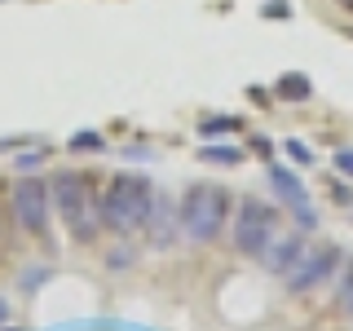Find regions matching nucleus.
Returning a JSON list of instances; mask_svg holds the SVG:
<instances>
[{
	"label": "nucleus",
	"instance_id": "obj_1",
	"mask_svg": "<svg viewBox=\"0 0 353 331\" xmlns=\"http://www.w3.org/2000/svg\"><path fill=\"white\" fill-rule=\"evenodd\" d=\"M97 208H102V225L115 230L119 239L124 234H137L141 225H146L150 208H154V185L146 181V177H110V185L102 190V199H97Z\"/></svg>",
	"mask_w": 353,
	"mask_h": 331
},
{
	"label": "nucleus",
	"instance_id": "obj_2",
	"mask_svg": "<svg viewBox=\"0 0 353 331\" xmlns=\"http://www.w3.org/2000/svg\"><path fill=\"white\" fill-rule=\"evenodd\" d=\"M176 221H181V234L190 243H212L230 225V194L221 185H194L176 203Z\"/></svg>",
	"mask_w": 353,
	"mask_h": 331
},
{
	"label": "nucleus",
	"instance_id": "obj_3",
	"mask_svg": "<svg viewBox=\"0 0 353 331\" xmlns=\"http://www.w3.org/2000/svg\"><path fill=\"white\" fill-rule=\"evenodd\" d=\"M49 190H53V203H58L66 230H71L80 243L97 239V230H102V208H97V199L88 194V185L80 181V177H75V172H58L49 181Z\"/></svg>",
	"mask_w": 353,
	"mask_h": 331
},
{
	"label": "nucleus",
	"instance_id": "obj_4",
	"mask_svg": "<svg viewBox=\"0 0 353 331\" xmlns=\"http://www.w3.org/2000/svg\"><path fill=\"white\" fill-rule=\"evenodd\" d=\"M274 230H279V212H274L265 199H239V212H234V248L243 252V257H256Z\"/></svg>",
	"mask_w": 353,
	"mask_h": 331
},
{
	"label": "nucleus",
	"instance_id": "obj_5",
	"mask_svg": "<svg viewBox=\"0 0 353 331\" xmlns=\"http://www.w3.org/2000/svg\"><path fill=\"white\" fill-rule=\"evenodd\" d=\"M9 212H14V221L27 234H44L49 230V212H53V190L44 181H36V177H27L9 194Z\"/></svg>",
	"mask_w": 353,
	"mask_h": 331
},
{
	"label": "nucleus",
	"instance_id": "obj_6",
	"mask_svg": "<svg viewBox=\"0 0 353 331\" xmlns=\"http://www.w3.org/2000/svg\"><path fill=\"white\" fill-rule=\"evenodd\" d=\"M336 261H340V252H336V248H309V243H305V248H301V257L287 265V274H283L287 292H292V296L314 292V287L323 283L331 270H336Z\"/></svg>",
	"mask_w": 353,
	"mask_h": 331
},
{
	"label": "nucleus",
	"instance_id": "obj_7",
	"mask_svg": "<svg viewBox=\"0 0 353 331\" xmlns=\"http://www.w3.org/2000/svg\"><path fill=\"white\" fill-rule=\"evenodd\" d=\"M301 248H305V239H301V234H292L287 225H279L270 239H265V248L256 252V261H261L270 274H279V279H283V274H287V265L301 257Z\"/></svg>",
	"mask_w": 353,
	"mask_h": 331
},
{
	"label": "nucleus",
	"instance_id": "obj_8",
	"mask_svg": "<svg viewBox=\"0 0 353 331\" xmlns=\"http://www.w3.org/2000/svg\"><path fill=\"white\" fill-rule=\"evenodd\" d=\"M146 230H150V239L159 243H172V234H181V221H172L168 217V203H163L159 194H154V208H150V217H146Z\"/></svg>",
	"mask_w": 353,
	"mask_h": 331
},
{
	"label": "nucleus",
	"instance_id": "obj_9",
	"mask_svg": "<svg viewBox=\"0 0 353 331\" xmlns=\"http://www.w3.org/2000/svg\"><path fill=\"white\" fill-rule=\"evenodd\" d=\"M270 181L279 185V194H283L292 208H309V203H305V190H301V181H296L292 172H283V168H270Z\"/></svg>",
	"mask_w": 353,
	"mask_h": 331
},
{
	"label": "nucleus",
	"instance_id": "obj_10",
	"mask_svg": "<svg viewBox=\"0 0 353 331\" xmlns=\"http://www.w3.org/2000/svg\"><path fill=\"white\" fill-rule=\"evenodd\" d=\"M279 97L301 102V97H309V80H305V75H283V80H279Z\"/></svg>",
	"mask_w": 353,
	"mask_h": 331
},
{
	"label": "nucleus",
	"instance_id": "obj_11",
	"mask_svg": "<svg viewBox=\"0 0 353 331\" xmlns=\"http://www.w3.org/2000/svg\"><path fill=\"white\" fill-rule=\"evenodd\" d=\"M203 159H212V163H239V150L234 146H208Z\"/></svg>",
	"mask_w": 353,
	"mask_h": 331
},
{
	"label": "nucleus",
	"instance_id": "obj_12",
	"mask_svg": "<svg viewBox=\"0 0 353 331\" xmlns=\"http://www.w3.org/2000/svg\"><path fill=\"white\" fill-rule=\"evenodd\" d=\"M71 150H102V137H97V132H75Z\"/></svg>",
	"mask_w": 353,
	"mask_h": 331
},
{
	"label": "nucleus",
	"instance_id": "obj_13",
	"mask_svg": "<svg viewBox=\"0 0 353 331\" xmlns=\"http://www.w3.org/2000/svg\"><path fill=\"white\" fill-rule=\"evenodd\" d=\"M128 265H132V252H128V248H110L106 270H128Z\"/></svg>",
	"mask_w": 353,
	"mask_h": 331
},
{
	"label": "nucleus",
	"instance_id": "obj_14",
	"mask_svg": "<svg viewBox=\"0 0 353 331\" xmlns=\"http://www.w3.org/2000/svg\"><path fill=\"white\" fill-rule=\"evenodd\" d=\"M340 309L353 318V270H349V279H345V287H340Z\"/></svg>",
	"mask_w": 353,
	"mask_h": 331
},
{
	"label": "nucleus",
	"instance_id": "obj_15",
	"mask_svg": "<svg viewBox=\"0 0 353 331\" xmlns=\"http://www.w3.org/2000/svg\"><path fill=\"white\" fill-rule=\"evenodd\" d=\"M234 124H239V119L221 115V119H208V124H203V132H230V128H234Z\"/></svg>",
	"mask_w": 353,
	"mask_h": 331
},
{
	"label": "nucleus",
	"instance_id": "obj_16",
	"mask_svg": "<svg viewBox=\"0 0 353 331\" xmlns=\"http://www.w3.org/2000/svg\"><path fill=\"white\" fill-rule=\"evenodd\" d=\"M287 154H292L296 163H309V159H314V154H309V150L301 146V141H287Z\"/></svg>",
	"mask_w": 353,
	"mask_h": 331
},
{
	"label": "nucleus",
	"instance_id": "obj_17",
	"mask_svg": "<svg viewBox=\"0 0 353 331\" xmlns=\"http://www.w3.org/2000/svg\"><path fill=\"white\" fill-rule=\"evenodd\" d=\"M336 168L353 177V150H340V154H336Z\"/></svg>",
	"mask_w": 353,
	"mask_h": 331
},
{
	"label": "nucleus",
	"instance_id": "obj_18",
	"mask_svg": "<svg viewBox=\"0 0 353 331\" xmlns=\"http://www.w3.org/2000/svg\"><path fill=\"white\" fill-rule=\"evenodd\" d=\"M40 159H44V150H27V154H22V159H18V168H36Z\"/></svg>",
	"mask_w": 353,
	"mask_h": 331
},
{
	"label": "nucleus",
	"instance_id": "obj_19",
	"mask_svg": "<svg viewBox=\"0 0 353 331\" xmlns=\"http://www.w3.org/2000/svg\"><path fill=\"white\" fill-rule=\"evenodd\" d=\"M340 5H349V9H353V0H340Z\"/></svg>",
	"mask_w": 353,
	"mask_h": 331
},
{
	"label": "nucleus",
	"instance_id": "obj_20",
	"mask_svg": "<svg viewBox=\"0 0 353 331\" xmlns=\"http://www.w3.org/2000/svg\"><path fill=\"white\" fill-rule=\"evenodd\" d=\"M0 318H5V305H0Z\"/></svg>",
	"mask_w": 353,
	"mask_h": 331
},
{
	"label": "nucleus",
	"instance_id": "obj_21",
	"mask_svg": "<svg viewBox=\"0 0 353 331\" xmlns=\"http://www.w3.org/2000/svg\"><path fill=\"white\" fill-rule=\"evenodd\" d=\"M5 331H18V327H5Z\"/></svg>",
	"mask_w": 353,
	"mask_h": 331
}]
</instances>
